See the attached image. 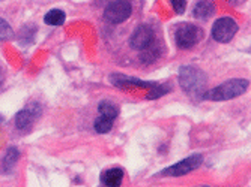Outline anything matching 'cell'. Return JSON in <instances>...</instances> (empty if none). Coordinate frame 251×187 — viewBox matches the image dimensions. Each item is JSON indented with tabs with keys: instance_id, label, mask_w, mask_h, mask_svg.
Wrapping results in <instances>:
<instances>
[{
	"instance_id": "6da1fadb",
	"label": "cell",
	"mask_w": 251,
	"mask_h": 187,
	"mask_svg": "<svg viewBox=\"0 0 251 187\" xmlns=\"http://www.w3.org/2000/svg\"><path fill=\"white\" fill-rule=\"evenodd\" d=\"M250 81L244 78L229 80L208 91H204L201 95V99L204 101H214V102H223V101H230L235 99L248 90Z\"/></svg>"
},
{
	"instance_id": "7a4b0ae2",
	"label": "cell",
	"mask_w": 251,
	"mask_h": 187,
	"mask_svg": "<svg viewBox=\"0 0 251 187\" xmlns=\"http://www.w3.org/2000/svg\"><path fill=\"white\" fill-rule=\"evenodd\" d=\"M179 84L190 96H201V90L206 85V75L193 66H182L179 69Z\"/></svg>"
},
{
	"instance_id": "3957f363",
	"label": "cell",
	"mask_w": 251,
	"mask_h": 187,
	"mask_svg": "<svg viewBox=\"0 0 251 187\" xmlns=\"http://www.w3.org/2000/svg\"><path fill=\"white\" fill-rule=\"evenodd\" d=\"M203 38V30L191 22H182L175 30V42L179 48L190 50Z\"/></svg>"
},
{
	"instance_id": "277c9868",
	"label": "cell",
	"mask_w": 251,
	"mask_h": 187,
	"mask_svg": "<svg viewBox=\"0 0 251 187\" xmlns=\"http://www.w3.org/2000/svg\"><path fill=\"white\" fill-rule=\"evenodd\" d=\"M132 14V5L129 0H115L110 2L104 9V20L110 24H121Z\"/></svg>"
},
{
	"instance_id": "5b68a950",
	"label": "cell",
	"mask_w": 251,
	"mask_h": 187,
	"mask_svg": "<svg viewBox=\"0 0 251 187\" xmlns=\"http://www.w3.org/2000/svg\"><path fill=\"white\" fill-rule=\"evenodd\" d=\"M203 163V156L201 154H193L184 160H180L175 165L163 169L161 172L158 174V177H182V175H187L190 172H193L194 169H197L200 165Z\"/></svg>"
},
{
	"instance_id": "8992f818",
	"label": "cell",
	"mask_w": 251,
	"mask_h": 187,
	"mask_svg": "<svg viewBox=\"0 0 251 187\" xmlns=\"http://www.w3.org/2000/svg\"><path fill=\"white\" fill-rule=\"evenodd\" d=\"M238 29L239 27L233 18L230 17L218 18L212 26V38L220 43H227L235 38Z\"/></svg>"
},
{
	"instance_id": "52a82bcc",
	"label": "cell",
	"mask_w": 251,
	"mask_h": 187,
	"mask_svg": "<svg viewBox=\"0 0 251 187\" xmlns=\"http://www.w3.org/2000/svg\"><path fill=\"white\" fill-rule=\"evenodd\" d=\"M153 38H155L153 29L148 24H143L134 30V33L129 38V45H131V48L142 51L153 43Z\"/></svg>"
},
{
	"instance_id": "ba28073f",
	"label": "cell",
	"mask_w": 251,
	"mask_h": 187,
	"mask_svg": "<svg viewBox=\"0 0 251 187\" xmlns=\"http://www.w3.org/2000/svg\"><path fill=\"white\" fill-rule=\"evenodd\" d=\"M108 80H110L111 85H115L118 88H131V87L151 88L155 84V83H149V81H142V80L134 78V77H128L124 74H111Z\"/></svg>"
},
{
	"instance_id": "9c48e42d",
	"label": "cell",
	"mask_w": 251,
	"mask_h": 187,
	"mask_svg": "<svg viewBox=\"0 0 251 187\" xmlns=\"http://www.w3.org/2000/svg\"><path fill=\"white\" fill-rule=\"evenodd\" d=\"M124 180V169L121 168H110V169H105L101 172V177H100V181L102 186H107V187H116V186H121Z\"/></svg>"
},
{
	"instance_id": "30bf717a",
	"label": "cell",
	"mask_w": 251,
	"mask_h": 187,
	"mask_svg": "<svg viewBox=\"0 0 251 187\" xmlns=\"http://www.w3.org/2000/svg\"><path fill=\"white\" fill-rule=\"evenodd\" d=\"M39 112L38 111H32V109H21L17 112L15 115V126L20 130H29L35 122V117H38Z\"/></svg>"
},
{
	"instance_id": "8fae6325",
	"label": "cell",
	"mask_w": 251,
	"mask_h": 187,
	"mask_svg": "<svg viewBox=\"0 0 251 187\" xmlns=\"http://www.w3.org/2000/svg\"><path fill=\"white\" fill-rule=\"evenodd\" d=\"M215 14V5L212 0H199L193 8V15L199 20H208Z\"/></svg>"
},
{
	"instance_id": "7c38bea8",
	"label": "cell",
	"mask_w": 251,
	"mask_h": 187,
	"mask_svg": "<svg viewBox=\"0 0 251 187\" xmlns=\"http://www.w3.org/2000/svg\"><path fill=\"white\" fill-rule=\"evenodd\" d=\"M18 159H20V151L15 147H9L6 154L0 159V172L8 174L9 171H12L14 166L17 165Z\"/></svg>"
},
{
	"instance_id": "4fadbf2b",
	"label": "cell",
	"mask_w": 251,
	"mask_h": 187,
	"mask_svg": "<svg viewBox=\"0 0 251 187\" xmlns=\"http://www.w3.org/2000/svg\"><path fill=\"white\" fill-rule=\"evenodd\" d=\"M98 111L102 117H107L110 120H115L119 115V106L111 101H101L98 104Z\"/></svg>"
},
{
	"instance_id": "5bb4252c",
	"label": "cell",
	"mask_w": 251,
	"mask_h": 187,
	"mask_svg": "<svg viewBox=\"0 0 251 187\" xmlns=\"http://www.w3.org/2000/svg\"><path fill=\"white\" fill-rule=\"evenodd\" d=\"M66 20V15L62 9H51L49 11L47 14H45L44 17V22L45 24H49V26H62L63 22Z\"/></svg>"
},
{
	"instance_id": "9a60e30c",
	"label": "cell",
	"mask_w": 251,
	"mask_h": 187,
	"mask_svg": "<svg viewBox=\"0 0 251 187\" xmlns=\"http://www.w3.org/2000/svg\"><path fill=\"white\" fill-rule=\"evenodd\" d=\"M170 91H172L170 84H161V85L153 84V85L151 87V93L148 95V99H149V101H155V99H158V98H161V96L167 95V93H170Z\"/></svg>"
},
{
	"instance_id": "2e32d148",
	"label": "cell",
	"mask_w": 251,
	"mask_h": 187,
	"mask_svg": "<svg viewBox=\"0 0 251 187\" xmlns=\"http://www.w3.org/2000/svg\"><path fill=\"white\" fill-rule=\"evenodd\" d=\"M94 127H95V130H97L98 133H107V132H110L111 127H113V120L107 119V117L100 115L98 119L95 120V123H94Z\"/></svg>"
},
{
	"instance_id": "e0dca14e",
	"label": "cell",
	"mask_w": 251,
	"mask_h": 187,
	"mask_svg": "<svg viewBox=\"0 0 251 187\" xmlns=\"http://www.w3.org/2000/svg\"><path fill=\"white\" fill-rule=\"evenodd\" d=\"M152 46V45H151ZM151 46H148V48H145V50H142L143 53H142V56H140V59H142V62H145V63H153L158 57H159V53H161V50L159 48H151Z\"/></svg>"
},
{
	"instance_id": "ac0fdd59",
	"label": "cell",
	"mask_w": 251,
	"mask_h": 187,
	"mask_svg": "<svg viewBox=\"0 0 251 187\" xmlns=\"http://www.w3.org/2000/svg\"><path fill=\"white\" fill-rule=\"evenodd\" d=\"M14 38V30L9 26V22L0 18V41H8Z\"/></svg>"
},
{
	"instance_id": "d6986e66",
	"label": "cell",
	"mask_w": 251,
	"mask_h": 187,
	"mask_svg": "<svg viewBox=\"0 0 251 187\" xmlns=\"http://www.w3.org/2000/svg\"><path fill=\"white\" fill-rule=\"evenodd\" d=\"M170 3H172L175 12L179 15H182L187 9V0H170Z\"/></svg>"
}]
</instances>
